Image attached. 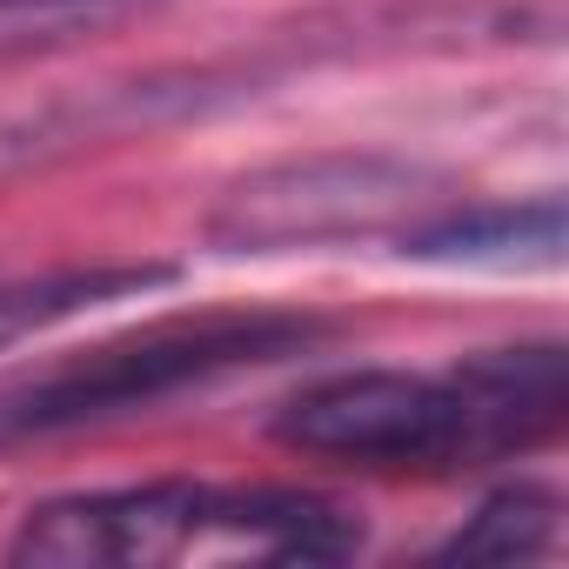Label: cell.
<instances>
[{
	"mask_svg": "<svg viewBox=\"0 0 569 569\" xmlns=\"http://www.w3.org/2000/svg\"><path fill=\"white\" fill-rule=\"evenodd\" d=\"M569 416L562 342H509L462 356L442 376L356 369L322 376L274 409L281 449L362 469H482L542 449Z\"/></svg>",
	"mask_w": 569,
	"mask_h": 569,
	"instance_id": "1",
	"label": "cell"
},
{
	"mask_svg": "<svg viewBox=\"0 0 569 569\" xmlns=\"http://www.w3.org/2000/svg\"><path fill=\"white\" fill-rule=\"evenodd\" d=\"M362 542V522L309 489H221V482H134L54 496L21 516L8 562L41 569H114V562H174L194 549H241L261 562H336Z\"/></svg>",
	"mask_w": 569,
	"mask_h": 569,
	"instance_id": "2",
	"label": "cell"
},
{
	"mask_svg": "<svg viewBox=\"0 0 569 569\" xmlns=\"http://www.w3.org/2000/svg\"><path fill=\"white\" fill-rule=\"evenodd\" d=\"M329 342V322L289 309H208L168 316L101 349H81L54 369L0 382V449H28L54 436H81L121 416H148L174 396L214 389L241 369H268Z\"/></svg>",
	"mask_w": 569,
	"mask_h": 569,
	"instance_id": "3",
	"label": "cell"
},
{
	"mask_svg": "<svg viewBox=\"0 0 569 569\" xmlns=\"http://www.w3.org/2000/svg\"><path fill=\"white\" fill-rule=\"evenodd\" d=\"M456 181L409 154H369V148H329V154H289L234 174L201 241L214 254H296V248H349V241H396L422 214L449 208Z\"/></svg>",
	"mask_w": 569,
	"mask_h": 569,
	"instance_id": "4",
	"label": "cell"
},
{
	"mask_svg": "<svg viewBox=\"0 0 569 569\" xmlns=\"http://www.w3.org/2000/svg\"><path fill=\"white\" fill-rule=\"evenodd\" d=\"M396 254L442 261V268H496V274L556 268L562 261V194H536V201H462L456 194L449 208L402 228Z\"/></svg>",
	"mask_w": 569,
	"mask_h": 569,
	"instance_id": "5",
	"label": "cell"
},
{
	"mask_svg": "<svg viewBox=\"0 0 569 569\" xmlns=\"http://www.w3.org/2000/svg\"><path fill=\"white\" fill-rule=\"evenodd\" d=\"M174 274H181L174 261H61L41 274H14V281H0V349H14L54 322H74L101 302L168 289Z\"/></svg>",
	"mask_w": 569,
	"mask_h": 569,
	"instance_id": "6",
	"label": "cell"
},
{
	"mask_svg": "<svg viewBox=\"0 0 569 569\" xmlns=\"http://www.w3.org/2000/svg\"><path fill=\"white\" fill-rule=\"evenodd\" d=\"M556 496L536 482H509L496 496H482V509L436 549L442 562H529L556 549Z\"/></svg>",
	"mask_w": 569,
	"mask_h": 569,
	"instance_id": "7",
	"label": "cell"
},
{
	"mask_svg": "<svg viewBox=\"0 0 569 569\" xmlns=\"http://www.w3.org/2000/svg\"><path fill=\"white\" fill-rule=\"evenodd\" d=\"M121 0H0V28H48V21H94Z\"/></svg>",
	"mask_w": 569,
	"mask_h": 569,
	"instance_id": "8",
	"label": "cell"
}]
</instances>
